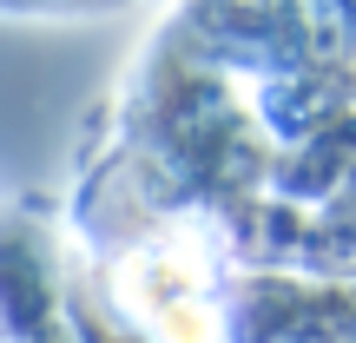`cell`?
<instances>
[{"instance_id": "6da1fadb", "label": "cell", "mask_w": 356, "mask_h": 343, "mask_svg": "<svg viewBox=\"0 0 356 343\" xmlns=\"http://www.w3.org/2000/svg\"><path fill=\"white\" fill-rule=\"evenodd\" d=\"M126 304L145 317V330L165 343H204L211 337V278L185 244H145L126 264Z\"/></svg>"}]
</instances>
